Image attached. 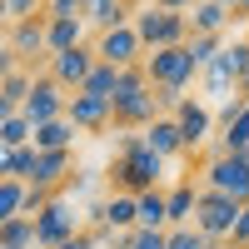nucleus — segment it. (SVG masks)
Wrapping results in <instances>:
<instances>
[{"label": "nucleus", "mask_w": 249, "mask_h": 249, "mask_svg": "<svg viewBox=\"0 0 249 249\" xmlns=\"http://www.w3.org/2000/svg\"><path fill=\"white\" fill-rule=\"evenodd\" d=\"M130 249H164V230H130Z\"/></svg>", "instance_id": "e433bc0d"}, {"label": "nucleus", "mask_w": 249, "mask_h": 249, "mask_svg": "<svg viewBox=\"0 0 249 249\" xmlns=\"http://www.w3.org/2000/svg\"><path fill=\"white\" fill-rule=\"evenodd\" d=\"M55 249H100V239H95V234H90V230H75V234H70V239H60V244H55Z\"/></svg>", "instance_id": "4c0bfd02"}, {"label": "nucleus", "mask_w": 249, "mask_h": 249, "mask_svg": "<svg viewBox=\"0 0 249 249\" xmlns=\"http://www.w3.org/2000/svg\"><path fill=\"white\" fill-rule=\"evenodd\" d=\"M10 115H20V105H15V100H10V95H0V124H5Z\"/></svg>", "instance_id": "79ce46f5"}, {"label": "nucleus", "mask_w": 249, "mask_h": 249, "mask_svg": "<svg viewBox=\"0 0 249 249\" xmlns=\"http://www.w3.org/2000/svg\"><path fill=\"white\" fill-rule=\"evenodd\" d=\"M0 249H35V219L15 214L0 224Z\"/></svg>", "instance_id": "b1692460"}, {"label": "nucleus", "mask_w": 249, "mask_h": 249, "mask_svg": "<svg viewBox=\"0 0 249 249\" xmlns=\"http://www.w3.org/2000/svg\"><path fill=\"white\" fill-rule=\"evenodd\" d=\"M155 115H160V105H155V90H150V80H144V70L140 65L120 70L115 75V95H110V124L144 130Z\"/></svg>", "instance_id": "f03ea898"}, {"label": "nucleus", "mask_w": 249, "mask_h": 249, "mask_svg": "<svg viewBox=\"0 0 249 249\" xmlns=\"http://www.w3.org/2000/svg\"><path fill=\"white\" fill-rule=\"evenodd\" d=\"M75 230H80V224H75V210H70V199L55 190V195H50V204L35 214V249H55L60 239H70Z\"/></svg>", "instance_id": "6e6552de"}, {"label": "nucleus", "mask_w": 249, "mask_h": 249, "mask_svg": "<svg viewBox=\"0 0 249 249\" xmlns=\"http://www.w3.org/2000/svg\"><path fill=\"white\" fill-rule=\"evenodd\" d=\"M45 204H50V190H35V184H25V199H20V214H25V219H35L40 210H45Z\"/></svg>", "instance_id": "f704fd0d"}, {"label": "nucleus", "mask_w": 249, "mask_h": 249, "mask_svg": "<svg viewBox=\"0 0 249 249\" xmlns=\"http://www.w3.org/2000/svg\"><path fill=\"white\" fill-rule=\"evenodd\" d=\"M0 179H10V170H5V150H0Z\"/></svg>", "instance_id": "49530a36"}, {"label": "nucleus", "mask_w": 249, "mask_h": 249, "mask_svg": "<svg viewBox=\"0 0 249 249\" xmlns=\"http://www.w3.org/2000/svg\"><path fill=\"white\" fill-rule=\"evenodd\" d=\"M150 5H160V10H179V15H190V5H195V0H150Z\"/></svg>", "instance_id": "a19ab883"}, {"label": "nucleus", "mask_w": 249, "mask_h": 249, "mask_svg": "<svg viewBox=\"0 0 249 249\" xmlns=\"http://www.w3.org/2000/svg\"><path fill=\"white\" fill-rule=\"evenodd\" d=\"M105 224L110 234H124V230H135V195H110L105 199Z\"/></svg>", "instance_id": "5701e85b"}, {"label": "nucleus", "mask_w": 249, "mask_h": 249, "mask_svg": "<svg viewBox=\"0 0 249 249\" xmlns=\"http://www.w3.org/2000/svg\"><path fill=\"white\" fill-rule=\"evenodd\" d=\"M224 50V35H190L184 40V55H190V65H195V75L210 65V60Z\"/></svg>", "instance_id": "a878e982"}, {"label": "nucleus", "mask_w": 249, "mask_h": 249, "mask_svg": "<svg viewBox=\"0 0 249 249\" xmlns=\"http://www.w3.org/2000/svg\"><path fill=\"white\" fill-rule=\"evenodd\" d=\"M164 249H214L195 224H179V230H164Z\"/></svg>", "instance_id": "c756f323"}, {"label": "nucleus", "mask_w": 249, "mask_h": 249, "mask_svg": "<svg viewBox=\"0 0 249 249\" xmlns=\"http://www.w3.org/2000/svg\"><path fill=\"white\" fill-rule=\"evenodd\" d=\"M140 140L150 144V150H155L160 160H179V155H184V144H179V130H175V120H170V115H155V120L140 130Z\"/></svg>", "instance_id": "f3484780"}, {"label": "nucleus", "mask_w": 249, "mask_h": 249, "mask_svg": "<svg viewBox=\"0 0 249 249\" xmlns=\"http://www.w3.org/2000/svg\"><path fill=\"white\" fill-rule=\"evenodd\" d=\"M30 135H35V124H30L25 115H10L5 124H0V144H5V150H20V144H30Z\"/></svg>", "instance_id": "c85d7f7f"}, {"label": "nucleus", "mask_w": 249, "mask_h": 249, "mask_svg": "<svg viewBox=\"0 0 249 249\" xmlns=\"http://www.w3.org/2000/svg\"><path fill=\"white\" fill-rule=\"evenodd\" d=\"M15 70H20V55H15V50L5 45V50H0V80H10Z\"/></svg>", "instance_id": "ea45409f"}, {"label": "nucleus", "mask_w": 249, "mask_h": 249, "mask_svg": "<svg viewBox=\"0 0 249 249\" xmlns=\"http://www.w3.org/2000/svg\"><path fill=\"white\" fill-rule=\"evenodd\" d=\"M175 130H179V144H184V155H195L204 140H210V130H214V115H210V105H199V100H190L184 95L179 105H175Z\"/></svg>", "instance_id": "1a4fd4ad"}, {"label": "nucleus", "mask_w": 249, "mask_h": 249, "mask_svg": "<svg viewBox=\"0 0 249 249\" xmlns=\"http://www.w3.org/2000/svg\"><path fill=\"white\" fill-rule=\"evenodd\" d=\"M5 15H10V25L15 20H35V15H45V0H5Z\"/></svg>", "instance_id": "72a5a7b5"}, {"label": "nucleus", "mask_w": 249, "mask_h": 249, "mask_svg": "<svg viewBox=\"0 0 249 249\" xmlns=\"http://www.w3.org/2000/svg\"><path fill=\"white\" fill-rule=\"evenodd\" d=\"M20 199H25V184L20 179H0V224L20 214Z\"/></svg>", "instance_id": "7c9ffc66"}, {"label": "nucleus", "mask_w": 249, "mask_h": 249, "mask_svg": "<svg viewBox=\"0 0 249 249\" xmlns=\"http://www.w3.org/2000/svg\"><path fill=\"white\" fill-rule=\"evenodd\" d=\"M140 70H144V80H150V90H184L195 80V65H190V55H184V45L144 50L140 55Z\"/></svg>", "instance_id": "20e7f679"}, {"label": "nucleus", "mask_w": 249, "mask_h": 249, "mask_svg": "<svg viewBox=\"0 0 249 249\" xmlns=\"http://www.w3.org/2000/svg\"><path fill=\"white\" fill-rule=\"evenodd\" d=\"M65 120L75 124V135H80V130H85V135H95V130H105V124H110V100L75 90V95L65 100Z\"/></svg>", "instance_id": "f8f14e48"}, {"label": "nucleus", "mask_w": 249, "mask_h": 249, "mask_svg": "<svg viewBox=\"0 0 249 249\" xmlns=\"http://www.w3.org/2000/svg\"><path fill=\"white\" fill-rule=\"evenodd\" d=\"M234 15H244V20H249V0H239V5H234Z\"/></svg>", "instance_id": "37998d69"}, {"label": "nucleus", "mask_w": 249, "mask_h": 249, "mask_svg": "<svg viewBox=\"0 0 249 249\" xmlns=\"http://www.w3.org/2000/svg\"><path fill=\"white\" fill-rule=\"evenodd\" d=\"M219 155H249V100H244V95H234L230 105H224Z\"/></svg>", "instance_id": "ddd939ff"}, {"label": "nucleus", "mask_w": 249, "mask_h": 249, "mask_svg": "<svg viewBox=\"0 0 249 249\" xmlns=\"http://www.w3.org/2000/svg\"><path fill=\"white\" fill-rule=\"evenodd\" d=\"M184 20H190V35H224L234 15H230V5H219V0H195Z\"/></svg>", "instance_id": "a211bd4d"}, {"label": "nucleus", "mask_w": 249, "mask_h": 249, "mask_svg": "<svg viewBox=\"0 0 249 249\" xmlns=\"http://www.w3.org/2000/svg\"><path fill=\"white\" fill-rule=\"evenodd\" d=\"M0 50H5V30H0Z\"/></svg>", "instance_id": "09e8293b"}, {"label": "nucleus", "mask_w": 249, "mask_h": 249, "mask_svg": "<svg viewBox=\"0 0 249 249\" xmlns=\"http://www.w3.org/2000/svg\"><path fill=\"white\" fill-rule=\"evenodd\" d=\"M204 190L230 195L234 204H249V155H214L204 164Z\"/></svg>", "instance_id": "423d86ee"}, {"label": "nucleus", "mask_w": 249, "mask_h": 249, "mask_svg": "<svg viewBox=\"0 0 249 249\" xmlns=\"http://www.w3.org/2000/svg\"><path fill=\"white\" fill-rule=\"evenodd\" d=\"M130 25H135L144 50H170V45H184V40H190V20H184L179 10H160V5L135 10Z\"/></svg>", "instance_id": "7ed1b4c3"}, {"label": "nucleus", "mask_w": 249, "mask_h": 249, "mask_svg": "<svg viewBox=\"0 0 249 249\" xmlns=\"http://www.w3.org/2000/svg\"><path fill=\"white\" fill-rule=\"evenodd\" d=\"M65 100H70V95L60 90L50 75H35V80H30V95H25V105H20V115H25L30 124H45V120H60V115H65Z\"/></svg>", "instance_id": "9d476101"}, {"label": "nucleus", "mask_w": 249, "mask_h": 249, "mask_svg": "<svg viewBox=\"0 0 249 249\" xmlns=\"http://www.w3.org/2000/svg\"><path fill=\"white\" fill-rule=\"evenodd\" d=\"M30 164H35V144H20V150H5V170H10V179H20V184H25Z\"/></svg>", "instance_id": "2f4dec72"}, {"label": "nucleus", "mask_w": 249, "mask_h": 249, "mask_svg": "<svg viewBox=\"0 0 249 249\" xmlns=\"http://www.w3.org/2000/svg\"><path fill=\"white\" fill-rule=\"evenodd\" d=\"M0 150H5V144H0Z\"/></svg>", "instance_id": "8fccbe9b"}, {"label": "nucleus", "mask_w": 249, "mask_h": 249, "mask_svg": "<svg viewBox=\"0 0 249 249\" xmlns=\"http://www.w3.org/2000/svg\"><path fill=\"white\" fill-rule=\"evenodd\" d=\"M35 150H70L75 144V124L60 115V120H45V124H35V135H30Z\"/></svg>", "instance_id": "412c9836"}, {"label": "nucleus", "mask_w": 249, "mask_h": 249, "mask_svg": "<svg viewBox=\"0 0 249 249\" xmlns=\"http://www.w3.org/2000/svg\"><path fill=\"white\" fill-rule=\"evenodd\" d=\"M115 75H120L115 65H105V60H95L80 90H85V95H100V100H110V95H115Z\"/></svg>", "instance_id": "bb28decb"}, {"label": "nucleus", "mask_w": 249, "mask_h": 249, "mask_svg": "<svg viewBox=\"0 0 249 249\" xmlns=\"http://www.w3.org/2000/svg\"><path fill=\"white\" fill-rule=\"evenodd\" d=\"M230 249H249V204H239V219L230 230Z\"/></svg>", "instance_id": "c9c22d12"}, {"label": "nucleus", "mask_w": 249, "mask_h": 249, "mask_svg": "<svg viewBox=\"0 0 249 249\" xmlns=\"http://www.w3.org/2000/svg\"><path fill=\"white\" fill-rule=\"evenodd\" d=\"M234 219H239V204H234L230 195H214V190H199V195H195V219H190V224H195L210 244L230 239Z\"/></svg>", "instance_id": "39448f33"}, {"label": "nucleus", "mask_w": 249, "mask_h": 249, "mask_svg": "<svg viewBox=\"0 0 249 249\" xmlns=\"http://www.w3.org/2000/svg\"><path fill=\"white\" fill-rule=\"evenodd\" d=\"M75 45H85V20H80V15H55V20H45V60H50V55H65V50H75Z\"/></svg>", "instance_id": "2eb2a0df"}, {"label": "nucleus", "mask_w": 249, "mask_h": 249, "mask_svg": "<svg viewBox=\"0 0 249 249\" xmlns=\"http://www.w3.org/2000/svg\"><path fill=\"white\" fill-rule=\"evenodd\" d=\"M195 179H179L170 195H164V230H179V224L195 219Z\"/></svg>", "instance_id": "aec40b11"}, {"label": "nucleus", "mask_w": 249, "mask_h": 249, "mask_svg": "<svg viewBox=\"0 0 249 249\" xmlns=\"http://www.w3.org/2000/svg\"><path fill=\"white\" fill-rule=\"evenodd\" d=\"M199 75H204V95H210V100H224V105H230V100H234V95H230V90H234V80L224 75V70L214 65V60H210V65H204Z\"/></svg>", "instance_id": "cd10ccee"}, {"label": "nucleus", "mask_w": 249, "mask_h": 249, "mask_svg": "<svg viewBox=\"0 0 249 249\" xmlns=\"http://www.w3.org/2000/svg\"><path fill=\"white\" fill-rule=\"evenodd\" d=\"M219 5H230V15H234V5H239V0H219Z\"/></svg>", "instance_id": "de8ad7c7"}, {"label": "nucleus", "mask_w": 249, "mask_h": 249, "mask_svg": "<svg viewBox=\"0 0 249 249\" xmlns=\"http://www.w3.org/2000/svg\"><path fill=\"white\" fill-rule=\"evenodd\" d=\"M214 65L234 80V90H239V80H244V70H249V40H234V45H224L219 55H214Z\"/></svg>", "instance_id": "393cba45"}, {"label": "nucleus", "mask_w": 249, "mask_h": 249, "mask_svg": "<svg viewBox=\"0 0 249 249\" xmlns=\"http://www.w3.org/2000/svg\"><path fill=\"white\" fill-rule=\"evenodd\" d=\"M80 5H85V0H45V20H55V15H80Z\"/></svg>", "instance_id": "58836bf2"}, {"label": "nucleus", "mask_w": 249, "mask_h": 249, "mask_svg": "<svg viewBox=\"0 0 249 249\" xmlns=\"http://www.w3.org/2000/svg\"><path fill=\"white\" fill-rule=\"evenodd\" d=\"M239 95H244V100H249V70H244V80H239Z\"/></svg>", "instance_id": "c03bdc74"}, {"label": "nucleus", "mask_w": 249, "mask_h": 249, "mask_svg": "<svg viewBox=\"0 0 249 249\" xmlns=\"http://www.w3.org/2000/svg\"><path fill=\"white\" fill-rule=\"evenodd\" d=\"M30 80H35L30 70H15L10 80H0V95H10L15 105H25V95H30Z\"/></svg>", "instance_id": "473e14b6"}, {"label": "nucleus", "mask_w": 249, "mask_h": 249, "mask_svg": "<svg viewBox=\"0 0 249 249\" xmlns=\"http://www.w3.org/2000/svg\"><path fill=\"white\" fill-rule=\"evenodd\" d=\"M160 175H164V160L140 140V130L124 135L120 150H115V160H110V184H115V195H144V190H160Z\"/></svg>", "instance_id": "f257e3e1"}, {"label": "nucleus", "mask_w": 249, "mask_h": 249, "mask_svg": "<svg viewBox=\"0 0 249 249\" xmlns=\"http://www.w3.org/2000/svg\"><path fill=\"white\" fill-rule=\"evenodd\" d=\"M135 230H164V190L135 195Z\"/></svg>", "instance_id": "4be33fe9"}, {"label": "nucleus", "mask_w": 249, "mask_h": 249, "mask_svg": "<svg viewBox=\"0 0 249 249\" xmlns=\"http://www.w3.org/2000/svg\"><path fill=\"white\" fill-rule=\"evenodd\" d=\"M10 25V15H5V0H0V30H5Z\"/></svg>", "instance_id": "a18cd8bd"}, {"label": "nucleus", "mask_w": 249, "mask_h": 249, "mask_svg": "<svg viewBox=\"0 0 249 249\" xmlns=\"http://www.w3.org/2000/svg\"><path fill=\"white\" fill-rule=\"evenodd\" d=\"M90 50H95V60H105V65H115V70L140 65V55H144L135 25H110V30H100V40H95Z\"/></svg>", "instance_id": "0eeeda50"}, {"label": "nucleus", "mask_w": 249, "mask_h": 249, "mask_svg": "<svg viewBox=\"0 0 249 249\" xmlns=\"http://www.w3.org/2000/svg\"><path fill=\"white\" fill-rule=\"evenodd\" d=\"M5 45H10L20 60H30V55H45V15L5 25Z\"/></svg>", "instance_id": "dca6fc26"}, {"label": "nucleus", "mask_w": 249, "mask_h": 249, "mask_svg": "<svg viewBox=\"0 0 249 249\" xmlns=\"http://www.w3.org/2000/svg\"><path fill=\"white\" fill-rule=\"evenodd\" d=\"M130 0H85L80 5V20L85 25H100V30H110V25H130Z\"/></svg>", "instance_id": "6ab92c4d"}, {"label": "nucleus", "mask_w": 249, "mask_h": 249, "mask_svg": "<svg viewBox=\"0 0 249 249\" xmlns=\"http://www.w3.org/2000/svg\"><path fill=\"white\" fill-rule=\"evenodd\" d=\"M90 65H95V50H90V45H75V50H65V55H50V70H45V75H50L65 95H75L80 85H85Z\"/></svg>", "instance_id": "9b49d317"}, {"label": "nucleus", "mask_w": 249, "mask_h": 249, "mask_svg": "<svg viewBox=\"0 0 249 249\" xmlns=\"http://www.w3.org/2000/svg\"><path fill=\"white\" fill-rule=\"evenodd\" d=\"M65 175H70V150H35V164H30V175H25V184H35V190H60L65 184Z\"/></svg>", "instance_id": "4468645a"}]
</instances>
